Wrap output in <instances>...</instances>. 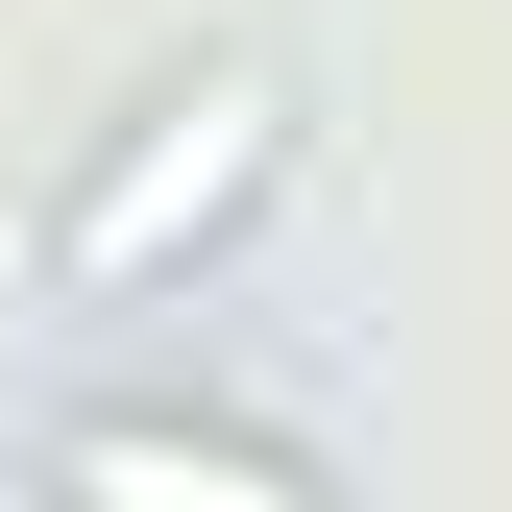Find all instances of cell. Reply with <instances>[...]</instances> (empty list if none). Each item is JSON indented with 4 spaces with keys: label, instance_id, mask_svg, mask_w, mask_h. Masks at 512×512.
<instances>
[{
    "label": "cell",
    "instance_id": "1",
    "mask_svg": "<svg viewBox=\"0 0 512 512\" xmlns=\"http://www.w3.org/2000/svg\"><path fill=\"white\" fill-rule=\"evenodd\" d=\"M269 196H293V49L220 25V49H171V74L122 98L74 171H49L25 293H49V317H171L196 269H244V244H269Z\"/></svg>",
    "mask_w": 512,
    "mask_h": 512
},
{
    "label": "cell",
    "instance_id": "2",
    "mask_svg": "<svg viewBox=\"0 0 512 512\" xmlns=\"http://www.w3.org/2000/svg\"><path fill=\"white\" fill-rule=\"evenodd\" d=\"M25 464L49 488H122V512H317V439L244 415V391H74Z\"/></svg>",
    "mask_w": 512,
    "mask_h": 512
}]
</instances>
